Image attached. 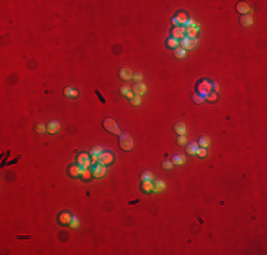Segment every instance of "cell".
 Masks as SVG:
<instances>
[{"label": "cell", "mask_w": 267, "mask_h": 255, "mask_svg": "<svg viewBox=\"0 0 267 255\" xmlns=\"http://www.w3.org/2000/svg\"><path fill=\"white\" fill-rule=\"evenodd\" d=\"M212 89H213V82L208 81V79H202L196 85V92L199 95H202L203 98H206L209 94H212Z\"/></svg>", "instance_id": "cell-1"}, {"label": "cell", "mask_w": 267, "mask_h": 255, "mask_svg": "<svg viewBox=\"0 0 267 255\" xmlns=\"http://www.w3.org/2000/svg\"><path fill=\"white\" fill-rule=\"evenodd\" d=\"M102 126H104V129L107 132H111L113 135H120L121 136L120 126H118V124H116L113 118H109V116H108V118H105L104 122H102Z\"/></svg>", "instance_id": "cell-2"}, {"label": "cell", "mask_w": 267, "mask_h": 255, "mask_svg": "<svg viewBox=\"0 0 267 255\" xmlns=\"http://www.w3.org/2000/svg\"><path fill=\"white\" fill-rule=\"evenodd\" d=\"M134 146H135V140H134V138H131L129 135H127V133H124V135L120 136V147L122 149V150H132L134 149Z\"/></svg>", "instance_id": "cell-3"}, {"label": "cell", "mask_w": 267, "mask_h": 255, "mask_svg": "<svg viewBox=\"0 0 267 255\" xmlns=\"http://www.w3.org/2000/svg\"><path fill=\"white\" fill-rule=\"evenodd\" d=\"M179 46H181V48H183L185 51L193 50V48H196V46H197V39L185 37V39H182L181 41H179Z\"/></svg>", "instance_id": "cell-4"}, {"label": "cell", "mask_w": 267, "mask_h": 255, "mask_svg": "<svg viewBox=\"0 0 267 255\" xmlns=\"http://www.w3.org/2000/svg\"><path fill=\"white\" fill-rule=\"evenodd\" d=\"M188 20L189 19H188V14H186L185 12H179V13H176V16L172 19V24H174L175 27H181V26H185Z\"/></svg>", "instance_id": "cell-5"}, {"label": "cell", "mask_w": 267, "mask_h": 255, "mask_svg": "<svg viewBox=\"0 0 267 255\" xmlns=\"http://www.w3.org/2000/svg\"><path fill=\"white\" fill-rule=\"evenodd\" d=\"M77 164L81 167L82 170L90 169V166H91V157H90L87 153H80L77 157Z\"/></svg>", "instance_id": "cell-6"}, {"label": "cell", "mask_w": 267, "mask_h": 255, "mask_svg": "<svg viewBox=\"0 0 267 255\" xmlns=\"http://www.w3.org/2000/svg\"><path fill=\"white\" fill-rule=\"evenodd\" d=\"M114 162V153L113 152H108V150H104L102 153L100 155V163L104 164V166H108L111 163Z\"/></svg>", "instance_id": "cell-7"}, {"label": "cell", "mask_w": 267, "mask_h": 255, "mask_svg": "<svg viewBox=\"0 0 267 255\" xmlns=\"http://www.w3.org/2000/svg\"><path fill=\"white\" fill-rule=\"evenodd\" d=\"M91 172H93L94 177H104L105 173H107V166L98 163V164H94L93 169H91Z\"/></svg>", "instance_id": "cell-8"}, {"label": "cell", "mask_w": 267, "mask_h": 255, "mask_svg": "<svg viewBox=\"0 0 267 255\" xmlns=\"http://www.w3.org/2000/svg\"><path fill=\"white\" fill-rule=\"evenodd\" d=\"M170 37L175 40L181 41L182 39H185V26H181V27H174L170 31Z\"/></svg>", "instance_id": "cell-9"}, {"label": "cell", "mask_w": 267, "mask_h": 255, "mask_svg": "<svg viewBox=\"0 0 267 255\" xmlns=\"http://www.w3.org/2000/svg\"><path fill=\"white\" fill-rule=\"evenodd\" d=\"M147 85L143 84V82H135L134 84V88H132V92L135 94V95H139V97H142L143 94L147 92Z\"/></svg>", "instance_id": "cell-10"}, {"label": "cell", "mask_w": 267, "mask_h": 255, "mask_svg": "<svg viewBox=\"0 0 267 255\" xmlns=\"http://www.w3.org/2000/svg\"><path fill=\"white\" fill-rule=\"evenodd\" d=\"M71 218H73V216H71L68 211H63L60 212V216H58V223L61 225H66V224H70Z\"/></svg>", "instance_id": "cell-11"}, {"label": "cell", "mask_w": 267, "mask_h": 255, "mask_svg": "<svg viewBox=\"0 0 267 255\" xmlns=\"http://www.w3.org/2000/svg\"><path fill=\"white\" fill-rule=\"evenodd\" d=\"M81 172H82V169L78 166L77 163H74V164H71V166L68 167V174H70L71 177H80V176H81Z\"/></svg>", "instance_id": "cell-12"}, {"label": "cell", "mask_w": 267, "mask_h": 255, "mask_svg": "<svg viewBox=\"0 0 267 255\" xmlns=\"http://www.w3.org/2000/svg\"><path fill=\"white\" fill-rule=\"evenodd\" d=\"M132 70L131 68H128V67H125V68H121L120 70V77L121 79H124V81H129V79H132Z\"/></svg>", "instance_id": "cell-13"}, {"label": "cell", "mask_w": 267, "mask_h": 255, "mask_svg": "<svg viewBox=\"0 0 267 255\" xmlns=\"http://www.w3.org/2000/svg\"><path fill=\"white\" fill-rule=\"evenodd\" d=\"M236 12L240 13V14H249V12H250V6H249L247 3H244V2H240V3L236 4Z\"/></svg>", "instance_id": "cell-14"}, {"label": "cell", "mask_w": 267, "mask_h": 255, "mask_svg": "<svg viewBox=\"0 0 267 255\" xmlns=\"http://www.w3.org/2000/svg\"><path fill=\"white\" fill-rule=\"evenodd\" d=\"M60 128H61V125H60L58 120H51L50 124L47 125V132L48 133H57L60 131Z\"/></svg>", "instance_id": "cell-15"}, {"label": "cell", "mask_w": 267, "mask_h": 255, "mask_svg": "<svg viewBox=\"0 0 267 255\" xmlns=\"http://www.w3.org/2000/svg\"><path fill=\"white\" fill-rule=\"evenodd\" d=\"M240 24H242L243 27H250V26H253L252 14H243L242 16V17H240Z\"/></svg>", "instance_id": "cell-16"}, {"label": "cell", "mask_w": 267, "mask_h": 255, "mask_svg": "<svg viewBox=\"0 0 267 255\" xmlns=\"http://www.w3.org/2000/svg\"><path fill=\"white\" fill-rule=\"evenodd\" d=\"M199 30H200V28L199 27H196V26H195V27H185V37H190V39H196V35L199 34Z\"/></svg>", "instance_id": "cell-17"}, {"label": "cell", "mask_w": 267, "mask_h": 255, "mask_svg": "<svg viewBox=\"0 0 267 255\" xmlns=\"http://www.w3.org/2000/svg\"><path fill=\"white\" fill-rule=\"evenodd\" d=\"M141 190H142L143 193H151V191H154V182H152V180H145V182H142Z\"/></svg>", "instance_id": "cell-18"}, {"label": "cell", "mask_w": 267, "mask_h": 255, "mask_svg": "<svg viewBox=\"0 0 267 255\" xmlns=\"http://www.w3.org/2000/svg\"><path fill=\"white\" fill-rule=\"evenodd\" d=\"M175 132L178 133V135H185L186 133V125L183 124V122H176L174 126Z\"/></svg>", "instance_id": "cell-19"}, {"label": "cell", "mask_w": 267, "mask_h": 255, "mask_svg": "<svg viewBox=\"0 0 267 255\" xmlns=\"http://www.w3.org/2000/svg\"><path fill=\"white\" fill-rule=\"evenodd\" d=\"M185 162H186V159L183 155H174V157H172V163L178 164V166H182Z\"/></svg>", "instance_id": "cell-20"}, {"label": "cell", "mask_w": 267, "mask_h": 255, "mask_svg": "<svg viewBox=\"0 0 267 255\" xmlns=\"http://www.w3.org/2000/svg\"><path fill=\"white\" fill-rule=\"evenodd\" d=\"M197 147H199V145H197L196 142H190L188 146H186V152L189 153V155H196V150Z\"/></svg>", "instance_id": "cell-21"}, {"label": "cell", "mask_w": 267, "mask_h": 255, "mask_svg": "<svg viewBox=\"0 0 267 255\" xmlns=\"http://www.w3.org/2000/svg\"><path fill=\"white\" fill-rule=\"evenodd\" d=\"M162 190H165V182L163 180H156V182H154V191H162Z\"/></svg>", "instance_id": "cell-22"}, {"label": "cell", "mask_w": 267, "mask_h": 255, "mask_svg": "<svg viewBox=\"0 0 267 255\" xmlns=\"http://www.w3.org/2000/svg\"><path fill=\"white\" fill-rule=\"evenodd\" d=\"M197 145H199L200 147H206V149H208L209 145H210V139L208 138V136H202L200 139H199V143H197Z\"/></svg>", "instance_id": "cell-23"}, {"label": "cell", "mask_w": 267, "mask_h": 255, "mask_svg": "<svg viewBox=\"0 0 267 255\" xmlns=\"http://www.w3.org/2000/svg\"><path fill=\"white\" fill-rule=\"evenodd\" d=\"M166 46L169 47V48H178V47H179V41H178V40H175V39H172V37H168Z\"/></svg>", "instance_id": "cell-24"}, {"label": "cell", "mask_w": 267, "mask_h": 255, "mask_svg": "<svg viewBox=\"0 0 267 255\" xmlns=\"http://www.w3.org/2000/svg\"><path fill=\"white\" fill-rule=\"evenodd\" d=\"M80 177H81L82 180H90V179L94 177V176H93V172H91L90 169H84L81 172V176H80Z\"/></svg>", "instance_id": "cell-25"}, {"label": "cell", "mask_w": 267, "mask_h": 255, "mask_svg": "<svg viewBox=\"0 0 267 255\" xmlns=\"http://www.w3.org/2000/svg\"><path fill=\"white\" fill-rule=\"evenodd\" d=\"M175 57L176 58H183L186 55V51L183 50V48H181V47H178V48H175Z\"/></svg>", "instance_id": "cell-26"}, {"label": "cell", "mask_w": 267, "mask_h": 255, "mask_svg": "<svg viewBox=\"0 0 267 255\" xmlns=\"http://www.w3.org/2000/svg\"><path fill=\"white\" fill-rule=\"evenodd\" d=\"M102 152H104V149H102V147H101V146H94L93 149H91V150H90V155H95V156H100L101 153H102Z\"/></svg>", "instance_id": "cell-27"}, {"label": "cell", "mask_w": 267, "mask_h": 255, "mask_svg": "<svg viewBox=\"0 0 267 255\" xmlns=\"http://www.w3.org/2000/svg\"><path fill=\"white\" fill-rule=\"evenodd\" d=\"M192 99H193V102H196V104H202V102H205V98L202 97V95H199L197 92L192 94Z\"/></svg>", "instance_id": "cell-28"}, {"label": "cell", "mask_w": 267, "mask_h": 255, "mask_svg": "<svg viewBox=\"0 0 267 255\" xmlns=\"http://www.w3.org/2000/svg\"><path fill=\"white\" fill-rule=\"evenodd\" d=\"M141 180H142V182H145V180H152V182H154V176H152L151 172H143V173L141 174Z\"/></svg>", "instance_id": "cell-29"}, {"label": "cell", "mask_w": 267, "mask_h": 255, "mask_svg": "<svg viewBox=\"0 0 267 255\" xmlns=\"http://www.w3.org/2000/svg\"><path fill=\"white\" fill-rule=\"evenodd\" d=\"M196 155L199 156V157H206L208 156V150H206V147H197V150H196Z\"/></svg>", "instance_id": "cell-30"}, {"label": "cell", "mask_w": 267, "mask_h": 255, "mask_svg": "<svg viewBox=\"0 0 267 255\" xmlns=\"http://www.w3.org/2000/svg\"><path fill=\"white\" fill-rule=\"evenodd\" d=\"M36 132L37 133H44V132H47V126L44 124H37L36 125Z\"/></svg>", "instance_id": "cell-31"}, {"label": "cell", "mask_w": 267, "mask_h": 255, "mask_svg": "<svg viewBox=\"0 0 267 255\" xmlns=\"http://www.w3.org/2000/svg\"><path fill=\"white\" fill-rule=\"evenodd\" d=\"M141 102H142V98H141L139 95H134V98L131 99V104L134 105V106H138V105H141Z\"/></svg>", "instance_id": "cell-32"}, {"label": "cell", "mask_w": 267, "mask_h": 255, "mask_svg": "<svg viewBox=\"0 0 267 255\" xmlns=\"http://www.w3.org/2000/svg\"><path fill=\"white\" fill-rule=\"evenodd\" d=\"M70 225L71 228H78V225H80V220H78L77 217H74L73 216V218H71V221H70Z\"/></svg>", "instance_id": "cell-33"}, {"label": "cell", "mask_w": 267, "mask_h": 255, "mask_svg": "<svg viewBox=\"0 0 267 255\" xmlns=\"http://www.w3.org/2000/svg\"><path fill=\"white\" fill-rule=\"evenodd\" d=\"M129 91H132V88L129 87V85H122V87L120 88V92L122 94V95H127Z\"/></svg>", "instance_id": "cell-34"}, {"label": "cell", "mask_w": 267, "mask_h": 255, "mask_svg": "<svg viewBox=\"0 0 267 255\" xmlns=\"http://www.w3.org/2000/svg\"><path fill=\"white\" fill-rule=\"evenodd\" d=\"M132 79H134L135 82H141L142 81V74L141 72H134L132 74Z\"/></svg>", "instance_id": "cell-35"}, {"label": "cell", "mask_w": 267, "mask_h": 255, "mask_svg": "<svg viewBox=\"0 0 267 255\" xmlns=\"http://www.w3.org/2000/svg\"><path fill=\"white\" fill-rule=\"evenodd\" d=\"M205 101H210V102H215V101H217V94H216V92L209 94V95L205 98Z\"/></svg>", "instance_id": "cell-36"}, {"label": "cell", "mask_w": 267, "mask_h": 255, "mask_svg": "<svg viewBox=\"0 0 267 255\" xmlns=\"http://www.w3.org/2000/svg\"><path fill=\"white\" fill-rule=\"evenodd\" d=\"M172 166H174V163H172V160H163V162H162V167H163V169H165V170H166V169L169 170Z\"/></svg>", "instance_id": "cell-37"}, {"label": "cell", "mask_w": 267, "mask_h": 255, "mask_svg": "<svg viewBox=\"0 0 267 255\" xmlns=\"http://www.w3.org/2000/svg\"><path fill=\"white\" fill-rule=\"evenodd\" d=\"M196 26V23H195V20H192V19H189L188 21H186V24H185V27H195Z\"/></svg>", "instance_id": "cell-38"}, {"label": "cell", "mask_w": 267, "mask_h": 255, "mask_svg": "<svg viewBox=\"0 0 267 255\" xmlns=\"http://www.w3.org/2000/svg\"><path fill=\"white\" fill-rule=\"evenodd\" d=\"M178 143H179V145H185V143H186L185 135H178Z\"/></svg>", "instance_id": "cell-39"}, {"label": "cell", "mask_w": 267, "mask_h": 255, "mask_svg": "<svg viewBox=\"0 0 267 255\" xmlns=\"http://www.w3.org/2000/svg\"><path fill=\"white\" fill-rule=\"evenodd\" d=\"M71 91H73V88H71V87L64 88V95H66V97H71Z\"/></svg>", "instance_id": "cell-40"}, {"label": "cell", "mask_w": 267, "mask_h": 255, "mask_svg": "<svg viewBox=\"0 0 267 255\" xmlns=\"http://www.w3.org/2000/svg\"><path fill=\"white\" fill-rule=\"evenodd\" d=\"M78 95H80V92H78L77 89L73 88V91H71V97H70V98H78Z\"/></svg>", "instance_id": "cell-41"}, {"label": "cell", "mask_w": 267, "mask_h": 255, "mask_svg": "<svg viewBox=\"0 0 267 255\" xmlns=\"http://www.w3.org/2000/svg\"><path fill=\"white\" fill-rule=\"evenodd\" d=\"M213 89H215V92L216 94L219 92V89L220 88H219V84H217V82H213Z\"/></svg>", "instance_id": "cell-42"}, {"label": "cell", "mask_w": 267, "mask_h": 255, "mask_svg": "<svg viewBox=\"0 0 267 255\" xmlns=\"http://www.w3.org/2000/svg\"><path fill=\"white\" fill-rule=\"evenodd\" d=\"M134 95H135V94L132 92V91H129V92H128L127 95H125V97H127V98H129V99H132V98H134Z\"/></svg>", "instance_id": "cell-43"}, {"label": "cell", "mask_w": 267, "mask_h": 255, "mask_svg": "<svg viewBox=\"0 0 267 255\" xmlns=\"http://www.w3.org/2000/svg\"><path fill=\"white\" fill-rule=\"evenodd\" d=\"M136 203H139V200H135V201H129V204H136Z\"/></svg>", "instance_id": "cell-44"}]
</instances>
